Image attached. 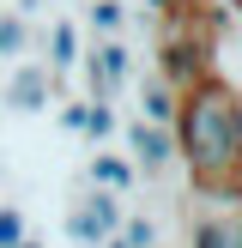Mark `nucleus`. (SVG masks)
I'll use <instances>...</instances> for the list:
<instances>
[{"instance_id": "nucleus-16", "label": "nucleus", "mask_w": 242, "mask_h": 248, "mask_svg": "<svg viewBox=\"0 0 242 248\" xmlns=\"http://www.w3.org/2000/svg\"><path fill=\"white\" fill-rule=\"evenodd\" d=\"M6 12H18V18L24 24H36V18H43V12H48V0H12V6Z\"/></svg>"}, {"instance_id": "nucleus-14", "label": "nucleus", "mask_w": 242, "mask_h": 248, "mask_svg": "<svg viewBox=\"0 0 242 248\" xmlns=\"http://www.w3.org/2000/svg\"><path fill=\"white\" fill-rule=\"evenodd\" d=\"M18 236H30V224H24L18 206H0V248H12Z\"/></svg>"}, {"instance_id": "nucleus-9", "label": "nucleus", "mask_w": 242, "mask_h": 248, "mask_svg": "<svg viewBox=\"0 0 242 248\" xmlns=\"http://www.w3.org/2000/svg\"><path fill=\"white\" fill-rule=\"evenodd\" d=\"M85 24H91V36H121L127 31V0H85Z\"/></svg>"}, {"instance_id": "nucleus-8", "label": "nucleus", "mask_w": 242, "mask_h": 248, "mask_svg": "<svg viewBox=\"0 0 242 248\" xmlns=\"http://www.w3.org/2000/svg\"><path fill=\"white\" fill-rule=\"evenodd\" d=\"M79 55H85V48H79V24H73V18H55V24H48V73H55V79L73 73Z\"/></svg>"}, {"instance_id": "nucleus-10", "label": "nucleus", "mask_w": 242, "mask_h": 248, "mask_svg": "<svg viewBox=\"0 0 242 248\" xmlns=\"http://www.w3.org/2000/svg\"><path fill=\"white\" fill-rule=\"evenodd\" d=\"M0 61H30V24L18 18V12H0Z\"/></svg>"}, {"instance_id": "nucleus-12", "label": "nucleus", "mask_w": 242, "mask_h": 248, "mask_svg": "<svg viewBox=\"0 0 242 248\" xmlns=\"http://www.w3.org/2000/svg\"><path fill=\"white\" fill-rule=\"evenodd\" d=\"M121 242H127V248H164V236H157V218L127 212V218H121Z\"/></svg>"}, {"instance_id": "nucleus-15", "label": "nucleus", "mask_w": 242, "mask_h": 248, "mask_svg": "<svg viewBox=\"0 0 242 248\" xmlns=\"http://www.w3.org/2000/svg\"><path fill=\"white\" fill-rule=\"evenodd\" d=\"M85 109H91L85 97H67V103H60V127H67V133H85Z\"/></svg>"}, {"instance_id": "nucleus-7", "label": "nucleus", "mask_w": 242, "mask_h": 248, "mask_svg": "<svg viewBox=\"0 0 242 248\" xmlns=\"http://www.w3.org/2000/svg\"><path fill=\"white\" fill-rule=\"evenodd\" d=\"M176 109H182V91H176V85H164V79H145L139 85V109H133L139 121H151V127H176Z\"/></svg>"}, {"instance_id": "nucleus-19", "label": "nucleus", "mask_w": 242, "mask_h": 248, "mask_svg": "<svg viewBox=\"0 0 242 248\" xmlns=\"http://www.w3.org/2000/svg\"><path fill=\"white\" fill-rule=\"evenodd\" d=\"M236 248H242V224H236Z\"/></svg>"}, {"instance_id": "nucleus-3", "label": "nucleus", "mask_w": 242, "mask_h": 248, "mask_svg": "<svg viewBox=\"0 0 242 248\" xmlns=\"http://www.w3.org/2000/svg\"><path fill=\"white\" fill-rule=\"evenodd\" d=\"M121 218H127V200H121V194L85 188L79 200H73V212H67V236L79 242V248H97V242H109L121 230Z\"/></svg>"}, {"instance_id": "nucleus-2", "label": "nucleus", "mask_w": 242, "mask_h": 248, "mask_svg": "<svg viewBox=\"0 0 242 248\" xmlns=\"http://www.w3.org/2000/svg\"><path fill=\"white\" fill-rule=\"evenodd\" d=\"M79 67H85V103H115L121 85L133 79V48L121 36H97L79 55Z\"/></svg>"}, {"instance_id": "nucleus-11", "label": "nucleus", "mask_w": 242, "mask_h": 248, "mask_svg": "<svg viewBox=\"0 0 242 248\" xmlns=\"http://www.w3.org/2000/svg\"><path fill=\"white\" fill-rule=\"evenodd\" d=\"M188 248H236V224L230 218H200L188 230Z\"/></svg>"}, {"instance_id": "nucleus-13", "label": "nucleus", "mask_w": 242, "mask_h": 248, "mask_svg": "<svg viewBox=\"0 0 242 248\" xmlns=\"http://www.w3.org/2000/svg\"><path fill=\"white\" fill-rule=\"evenodd\" d=\"M115 127H121V121H115V103H91V109H85V140H91V145H103Z\"/></svg>"}, {"instance_id": "nucleus-4", "label": "nucleus", "mask_w": 242, "mask_h": 248, "mask_svg": "<svg viewBox=\"0 0 242 248\" xmlns=\"http://www.w3.org/2000/svg\"><path fill=\"white\" fill-rule=\"evenodd\" d=\"M55 91H60V79L43 61H12L6 85H0V103L12 115H43V109H55Z\"/></svg>"}, {"instance_id": "nucleus-1", "label": "nucleus", "mask_w": 242, "mask_h": 248, "mask_svg": "<svg viewBox=\"0 0 242 248\" xmlns=\"http://www.w3.org/2000/svg\"><path fill=\"white\" fill-rule=\"evenodd\" d=\"M176 164L188 170V188L212 206L242 200V97L218 73L194 79L176 109Z\"/></svg>"}, {"instance_id": "nucleus-18", "label": "nucleus", "mask_w": 242, "mask_h": 248, "mask_svg": "<svg viewBox=\"0 0 242 248\" xmlns=\"http://www.w3.org/2000/svg\"><path fill=\"white\" fill-rule=\"evenodd\" d=\"M12 248H43V242H36V236H18V242H12Z\"/></svg>"}, {"instance_id": "nucleus-5", "label": "nucleus", "mask_w": 242, "mask_h": 248, "mask_svg": "<svg viewBox=\"0 0 242 248\" xmlns=\"http://www.w3.org/2000/svg\"><path fill=\"white\" fill-rule=\"evenodd\" d=\"M121 140H127V164H133V176H164V170H176V133L169 127H151V121H139V115H127L121 121Z\"/></svg>"}, {"instance_id": "nucleus-17", "label": "nucleus", "mask_w": 242, "mask_h": 248, "mask_svg": "<svg viewBox=\"0 0 242 248\" xmlns=\"http://www.w3.org/2000/svg\"><path fill=\"white\" fill-rule=\"evenodd\" d=\"M97 248H127V242H121V230H115V236H109V242H97Z\"/></svg>"}, {"instance_id": "nucleus-6", "label": "nucleus", "mask_w": 242, "mask_h": 248, "mask_svg": "<svg viewBox=\"0 0 242 248\" xmlns=\"http://www.w3.org/2000/svg\"><path fill=\"white\" fill-rule=\"evenodd\" d=\"M85 182H91V188H109V194H121V200H127V194L139 188L133 164H127L121 152H103V145H91V164H85Z\"/></svg>"}]
</instances>
